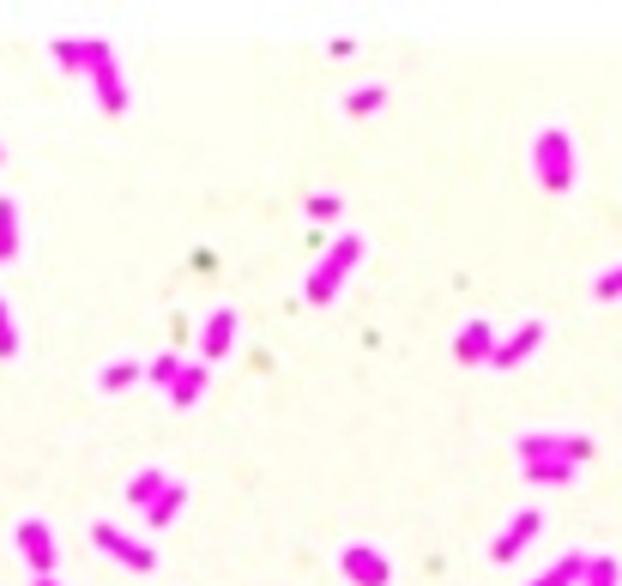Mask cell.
<instances>
[{
	"label": "cell",
	"mask_w": 622,
	"mask_h": 586,
	"mask_svg": "<svg viewBox=\"0 0 622 586\" xmlns=\"http://www.w3.org/2000/svg\"><path fill=\"white\" fill-rule=\"evenodd\" d=\"M533 170H538V188H544V194H568V188L580 182V163H574V134H568L562 121L538 127V139H533Z\"/></svg>",
	"instance_id": "1"
},
{
	"label": "cell",
	"mask_w": 622,
	"mask_h": 586,
	"mask_svg": "<svg viewBox=\"0 0 622 586\" xmlns=\"http://www.w3.org/2000/svg\"><path fill=\"white\" fill-rule=\"evenodd\" d=\"M164 483H170V471H164V466H146V471H134V478H127L122 502H127V508H151V502L164 496Z\"/></svg>",
	"instance_id": "13"
},
{
	"label": "cell",
	"mask_w": 622,
	"mask_h": 586,
	"mask_svg": "<svg viewBox=\"0 0 622 586\" xmlns=\"http://www.w3.org/2000/svg\"><path fill=\"white\" fill-rule=\"evenodd\" d=\"M592 297H599V302H622V266H611V273L592 278Z\"/></svg>",
	"instance_id": "24"
},
{
	"label": "cell",
	"mask_w": 622,
	"mask_h": 586,
	"mask_svg": "<svg viewBox=\"0 0 622 586\" xmlns=\"http://www.w3.org/2000/svg\"><path fill=\"white\" fill-rule=\"evenodd\" d=\"M544 333H550L544 321H520L508 339H496V351H489V369H520L526 356H533V351L544 345Z\"/></svg>",
	"instance_id": "10"
},
{
	"label": "cell",
	"mask_w": 622,
	"mask_h": 586,
	"mask_svg": "<svg viewBox=\"0 0 622 586\" xmlns=\"http://www.w3.org/2000/svg\"><path fill=\"white\" fill-rule=\"evenodd\" d=\"M580 586H622V563H616V556H587Z\"/></svg>",
	"instance_id": "19"
},
{
	"label": "cell",
	"mask_w": 622,
	"mask_h": 586,
	"mask_svg": "<svg viewBox=\"0 0 622 586\" xmlns=\"http://www.w3.org/2000/svg\"><path fill=\"white\" fill-rule=\"evenodd\" d=\"M12 544H19V556L31 563V580H49L55 575V526L49 520H19V532H12Z\"/></svg>",
	"instance_id": "7"
},
{
	"label": "cell",
	"mask_w": 622,
	"mask_h": 586,
	"mask_svg": "<svg viewBox=\"0 0 622 586\" xmlns=\"http://www.w3.org/2000/svg\"><path fill=\"white\" fill-rule=\"evenodd\" d=\"M49 49H55V61H61L67 73H85V43H80V36H55Z\"/></svg>",
	"instance_id": "21"
},
{
	"label": "cell",
	"mask_w": 622,
	"mask_h": 586,
	"mask_svg": "<svg viewBox=\"0 0 622 586\" xmlns=\"http://www.w3.org/2000/svg\"><path fill=\"white\" fill-rule=\"evenodd\" d=\"M580 575H587V551H562L533 586H580Z\"/></svg>",
	"instance_id": "15"
},
{
	"label": "cell",
	"mask_w": 622,
	"mask_h": 586,
	"mask_svg": "<svg viewBox=\"0 0 622 586\" xmlns=\"http://www.w3.org/2000/svg\"><path fill=\"white\" fill-rule=\"evenodd\" d=\"M381 104H387V92H381V85H357V92L345 97V116H375Z\"/></svg>",
	"instance_id": "20"
},
{
	"label": "cell",
	"mask_w": 622,
	"mask_h": 586,
	"mask_svg": "<svg viewBox=\"0 0 622 586\" xmlns=\"http://www.w3.org/2000/svg\"><path fill=\"white\" fill-rule=\"evenodd\" d=\"M85 79L97 92V109L103 116H127V79H122V61L103 36H85Z\"/></svg>",
	"instance_id": "4"
},
{
	"label": "cell",
	"mask_w": 622,
	"mask_h": 586,
	"mask_svg": "<svg viewBox=\"0 0 622 586\" xmlns=\"http://www.w3.org/2000/svg\"><path fill=\"white\" fill-rule=\"evenodd\" d=\"M489 351H496V327L489 321H465L460 333H453V356H460V363H489Z\"/></svg>",
	"instance_id": "11"
},
{
	"label": "cell",
	"mask_w": 622,
	"mask_h": 586,
	"mask_svg": "<svg viewBox=\"0 0 622 586\" xmlns=\"http://www.w3.org/2000/svg\"><path fill=\"white\" fill-rule=\"evenodd\" d=\"M31 586H61V580H55V575H49V580H31Z\"/></svg>",
	"instance_id": "26"
},
{
	"label": "cell",
	"mask_w": 622,
	"mask_h": 586,
	"mask_svg": "<svg viewBox=\"0 0 622 586\" xmlns=\"http://www.w3.org/2000/svg\"><path fill=\"white\" fill-rule=\"evenodd\" d=\"M520 478H526V483H544V490H550V483H574V478H580V466H568V460H544V466H520Z\"/></svg>",
	"instance_id": "17"
},
{
	"label": "cell",
	"mask_w": 622,
	"mask_h": 586,
	"mask_svg": "<svg viewBox=\"0 0 622 586\" xmlns=\"http://www.w3.org/2000/svg\"><path fill=\"white\" fill-rule=\"evenodd\" d=\"M339 212H345L339 194H315V200H308V219H339Z\"/></svg>",
	"instance_id": "25"
},
{
	"label": "cell",
	"mask_w": 622,
	"mask_h": 586,
	"mask_svg": "<svg viewBox=\"0 0 622 586\" xmlns=\"http://www.w3.org/2000/svg\"><path fill=\"white\" fill-rule=\"evenodd\" d=\"M139 375H146V369H139L134 356H115V363H109V369H103V375H97V387H103V393H127V387H134Z\"/></svg>",
	"instance_id": "16"
},
{
	"label": "cell",
	"mask_w": 622,
	"mask_h": 586,
	"mask_svg": "<svg viewBox=\"0 0 622 586\" xmlns=\"http://www.w3.org/2000/svg\"><path fill=\"white\" fill-rule=\"evenodd\" d=\"M538 526H544V514H538V508H520V514H514L508 526H502L496 539H489V563H514V556H520L526 544L538 539Z\"/></svg>",
	"instance_id": "9"
},
{
	"label": "cell",
	"mask_w": 622,
	"mask_h": 586,
	"mask_svg": "<svg viewBox=\"0 0 622 586\" xmlns=\"http://www.w3.org/2000/svg\"><path fill=\"white\" fill-rule=\"evenodd\" d=\"M181 508H188V483H176V478H170V483H164V496L146 508V526H151V532L176 526V514H181Z\"/></svg>",
	"instance_id": "14"
},
{
	"label": "cell",
	"mask_w": 622,
	"mask_h": 586,
	"mask_svg": "<svg viewBox=\"0 0 622 586\" xmlns=\"http://www.w3.org/2000/svg\"><path fill=\"white\" fill-rule=\"evenodd\" d=\"M0 260H19V200H0Z\"/></svg>",
	"instance_id": "18"
},
{
	"label": "cell",
	"mask_w": 622,
	"mask_h": 586,
	"mask_svg": "<svg viewBox=\"0 0 622 586\" xmlns=\"http://www.w3.org/2000/svg\"><path fill=\"white\" fill-rule=\"evenodd\" d=\"M181 363H188V356L164 351V356H151V363H146V375H151V381H158V387H170V381H176V369H181Z\"/></svg>",
	"instance_id": "23"
},
{
	"label": "cell",
	"mask_w": 622,
	"mask_h": 586,
	"mask_svg": "<svg viewBox=\"0 0 622 586\" xmlns=\"http://www.w3.org/2000/svg\"><path fill=\"white\" fill-rule=\"evenodd\" d=\"M205 381H212V369H205V363H181V369H176V381H170L164 393H170V405H181V412H188V405H200Z\"/></svg>",
	"instance_id": "12"
},
{
	"label": "cell",
	"mask_w": 622,
	"mask_h": 586,
	"mask_svg": "<svg viewBox=\"0 0 622 586\" xmlns=\"http://www.w3.org/2000/svg\"><path fill=\"white\" fill-rule=\"evenodd\" d=\"M7 356H19V321H12L7 297H0V363H7Z\"/></svg>",
	"instance_id": "22"
},
{
	"label": "cell",
	"mask_w": 622,
	"mask_h": 586,
	"mask_svg": "<svg viewBox=\"0 0 622 586\" xmlns=\"http://www.w3.org/2000/svg\"><path fill=\"white\" fill-rule=\"evenodd\" d=\"M339 568H345V580H351V586H393V563H387L381 544L351 539V544L339 551Z\"/></svg>",
	"instance_id": "5"
},
{
	"label": "cell",
	"mask_w": 622,
	"mask_h": 586,
	"mask_svg": "<svg viewBox=\"0 0 622 586\" xmlns=\"http://www.w3.org/2000/svg\"><path fill=\"white\" fill-rule=\"evenodd\" d=\"M362 248H369V242H362L357 231H345V236H339V242H333V248L315 260V273H308V285H303V302H315V309H327V302L345 290V278L357 273Z\"/></svg>",
	"instance_id": "2"
},
{
	"label": "cell",
	"mask_w": 622,
	"mask_h": 586,
	"mask_svg": "<svg viewBox=\"0 0 622 586\" xmlns=\"http://www.w3.org/2000/svg\"><path fill=\"white\" fill-rule=\"evenodd\" d=\"M514 460L520 466H544V460L587 466L592 460V436H580V429H526V436H514Z\"/></svg>",
	"instance_id": "3"
},
{
	"label": "cell",
	"mask_w": 622,
	"mask_h": 586,
	"mask_svg": "<svg viewBox=\"0 0 622 586\" xmlns=\"http://www.w3.org/2000/svg\"><path fill=\"white\" fill-rule=\"evenodd\" d=\"M91 544H97L103 556H115V563H127L134 575H151V568H158V551H151V544H139V539H127L122 526H109V520H97V526H91Z\"/></svg>",
	"instance_id": "6"
},
{
	"label": "cell",
	"mask_w": 622,
	"mask_h": 586,
	"mask_svg": "<svg viewBox=\"0 0 622 586\" xmlns=\"http://www.w3.org/2000/svg\"><path fill=\"white\" fill-rule=\"evenodd\" d=\"M0 163H7V151H0Z\"/></svg>",
	"instance_id": "27"
},
{
	"label": "cell",
	"mask_w": 622,
	"mask_h": 586,
	"mask_svg": "<svg viewBox=\"0 0 622 586\" xmlns=\"http://www.w3.org/2000/svg\"><path fill=\"white\" fill-rule=\"evenodd\" d=\"M236 309H230V302H218V309L212 315H205V327H200V363L205 369H212L218 363V356H230V351H236Z\"/></svg>",
	"instance_id": "8"
}]
</instances>
